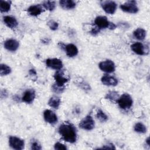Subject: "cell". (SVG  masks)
Instances as JSON below:
<instances>
[{
    "label": "cell",
    "instance_id": "cell-27",
    "mask_svg": "<svg viewBox=\"0 0 150 150\" xmlns=\"http://www.w3.org/2000/svg\"><path fill=\"white\" fill-rule=\"evenodd\" d=\"M96 117L101 122H105L108 120V117L101 110H98Z\"/></svg>",
    "mask_w": 150,
    "mask_h": 150
},
{
    "label": "cell",
    "instance_id": "cell-32",
    "mask_svg": "<svg viewBox=\"0 0 150 150\" xmlns=\"http://www.w3.org/2000/svg\"><path fill=\"white\" fill-rule=\"evenodd\" d=\"M146 142H147L148 145H149V138H147V139L146 140Z\"/></svg>",
    "mask_w": 150,
    "mask_h": 150
},
{
    "label": "cell",
    "instance_id": "cell-12",
    "mask_svg": "<svg viewBox=\"0 0 150 150\" xmlns=\"http://www.w3.org/2000/svg\"><path fill=\"white\" fill-rule=\"evenodd\" d=\"M101 82L103 84L109 86H115L118 84V80L114 77L105 74L101 77Z\"/></svg>",
    "mask_w": 150,
    "mask_h": 150
},
{
    "label": "cell",
    "instance_id": "cell-22",
    "mask_svg": "<svg viewBox=\"0 0 150 150\" xmlns=\"http://www.w3.org/2000/svg\"><path fill=\"white\" fill-rule=\"evenodd\" d=\"M11 1H0V11L2 12H7L11 9Z\"/></svg>",
    "mask_w": 150,
    "mask_h": 150
},
{
    "label": "cell",
    "instance_id": "cell-19",
    "mask_svg": "<svg viewBox=\"0 0 150 150\" xmlns=\"http://www.w3.org/2000/svg\"><path fill=\"white\" fill-rule=\"evenodd\" d=\"M60 6L64 9H71L76 6V2L71 0H62L59 1Z\"/></svg>",
    "mask_w": 150,
    "mask_h": 150
},
{
    "label": "cell",
    "instance_id": "cell-14",
    "mask_svg": "<svg viewBox=\"0 0 150 150\" xmlns=\"http://www.w3.org/2000/svg\"><path fill=\"white\" fill-rule=\"evenodd\" d=\"M19 46V42L15 39H8L4 42V47L9 51L16 50Z\"/></svg>",
    "mask_w": 150,
    "mask_h": 150
},
{
    "label": "cell",
    "instance_id": "cell-1",
    "mask_svg": "<svg viewBox=\"0 0 150 150\" xmlns=\"http://www.w3.org/2000/svg\"><path fill=\"white\" fill-rule=\"evenodd\" d=\"M59 132L62 138L68 142L74 143L77 139L76 129L73 125L68 122L59 126Z\"/></svg>",
    "mask_w": 150,
    "mask_h": 150
},
{
    "label": "cell",
    "instance_id": "cell-29",
    "mask_svg": "<svg viewBox=\"0 0 150 150\" xmlns=\"http://www.w3.org/2000/svg\"><path fill=\"white\" fill-rule=\"evenodd\" d=\"M47 25L49 26V27L50 28V29L52 30H55L57 29L59 25L58 23L54 21L53 20H50L48 22H47Z\"/></svg>",
    "mask_w": 150,
    "mask_h": 150
},
{
    "label": "cell",
    "instance_id": "cell-10",
    "mask_svg": "<svg viewBox=\"0 0 150 150\" xmlns=\"http://www.w3.org/2000/svg\"><path fill=\"white\" fill-rule=\"evenodd\" d=\"M64 73L63 70H57L54 75V79L56 81V84L60 86H64V84L68 81V79L64 76Z\"/></svg>",
    "mask_w": 150,
    "mask_h": 150
},
{
    "label": "cell",
    "instance_id": "cell-17",
    "mask_svg": "<svg viewBox=\"0 0 150 150\" xmlns=\"http://www.w3.org/2000/svg\"><path fill=\"white\" fill-rule=\"evenodd\" d=\"M66 54L69 57H72L76 56L78 53V49L77 47L73 44H68L64 47Z\"/></svg>",
    "mask_w": 150,
    "mask_h": 150
},
{
    "label": "cell",
    "instance_id": "cell-20",
    "mask_svg": "<svg viewBox=\"0 0 150 150\" xmlns=\"http://www.w3.org/2000/svg\"><path fill=\"white\" fill-rule=\"evenodd\" d=\"M60 102L61 101L59 97L56 96H53L49 99L48 101V104L50 107L55 109H57L60 104Z\"/></svg>",
    "mask_w": 150,
    "mask_h": 150
},
{
    "label": "cell",
    "instance_id": "cell-30",
    "mask_svg": "<svg viewBox=\"0 0 150 150\" xmlns=\"http://www.w3.org/2000/svg\"><path fill=\"white\" fill-rule=\"evenodd\" d=\"M31 148L35 150H39L42 149V147L38 141H32L31 143Z\"/></svg>",
    "mask_w": 150,
    "mask_h": 150
},
{
    "label": "cell",
    "instance_id": "cell-21",
    "mask_svg": "<svg viewBox=\"0 0 150 150\" xmlns=\"http://www.w3.org/2000/svg\"><path fill=\"white\" fill-rule=\"evenodd\" d=\"M134 36L137 39L142 40L145 39L146 36V31L142 28H138L135 29L133 32Z\"/></svg>",
    "mask_w": 150,
    "mask_h": 150
},
{
    "label": "cell",
    "instance_id": "cell-28",
    "mask_svg": "<svg viewBox=\"0 0 150 150\" xmlns=\"http://www.w3.org/2000/svg\"><path fill=\"white\" fill-rule=\"evenodd\" d=\"M52 90L54 92V93H62L64 89H65V87L64 86H59L57 84H56V83L53 84L52 87Z\"/></svg>",
    "mask_w": 150,
    "mask_h": 150
},
{
    "label": "cell",
    "instance_id": "cell-31",
    "mask_svg": "<svg viewBox=\"0 0 150 150\" xmlns=\"http://www.w3.org/2000/svg\"><path fill=\"white\" fill-rule=\"evenodd\" d=\"M54 149H60H60H66L67 147L64 145H63L60 142H56L54 144Z\"/></svg>",
    "mask_w": 150,
    "mask_h": 150
},
{
    "label": "cell",
    "instance_id": "cell-26",
    "mask_svg": "<svg viewBox=\"0 0 150 150\" xmlns=\"http://www.w3.org/2000/svg\"><path fill=\"white\" fill-rule=\"evenodd\" d=\"M105 98L107 99H109L112 101H117V100L119 98V96L118 94V93L116 91H111L108 92Z\"/></svg>",
    "mask_w": 150,
    "mask_h": 150
},
{
    "label": "cell",
    "instance_id": "cell-18",
    "mask_svg": "<svg viewBox=\"0 0 150 150\" xmlns=\"http://www.w3.org/2000/svg\"><path fill=\"white\" fill-rule=\"evenodd\" d=\"M4 22L5 24L9 28L13 29L18 26L16 19L11 16H5L4 17Z\"/></svg>",
    "mask_w": 150,
    "mask_h": 150
},
{
    "label": "cell",
    "instance_id": "cell-24",
    "mask_svg": "<svg viewBox=\"0 0 150 150\" xmlns=\"http://www.w3.org/2000/svg\"><path fill=\"white\" fill-rule=\"evenodd\" d=\"M134 130L135 132L138 133H145L146 131V127L141 122H138L135 124L134 126Z\"/></svg>",
    "mask_w": 150,
    "mask_h": 150
},
{
    "label": "cell",
    "instance_id": "cell-25",
    "mask_svg": "<svg viewBox=\"0 0 150 150\" xmlns=\"http://www.w3.org/2000/svg\"><path fill=\"white\" fill-rule=\"evenodd\" d=\"M11 72V69L5 64L0 65V74L1 76H5L9 74Z\"/></svg>",
    "mask_w": 150,
    "mask_h": 150
},
{
    "label": "cell",
    "instance_id": "cell-16",
    "mask_svg": "<svg viewBox=\"0 0 150 150\" xmlns=\"http://www.w3.org/2000/svg\"><path fill=\"white\" fill-rule=\"evenodd\" d=\"M131 48L133 52L139 55L145 54L144 46L140 42H136L131 46Z\"/></svg>",
    "mask_w": 150,
    "mask_h": 150
},
{
    "label": "cell",
    "instance_id": "cell-15",
    "mask_svg": "<svg viewBox=\"0 0 150 150\" xmlns=\"http://www.w3.org/2000/svg\"><path fill=\"white\" fill-rule=\"evenodd\" d=\"M44 11L43 7L41 5L38 4V5H31L29 7L28 9V13L34 16H36L39 15H40L41 13H42Z\"/></svg>",
    "mask_w": 150,
    "mask_h": 150
},
{
    "label": "cell",
    "instance_id": "cell-6",
    "mask_svg": "<svg viewBox=\"0 0 150 150\" xmlns=\"http://www.w3.org/2000/svg\"><path fill=\"white\" fill-rule=\"evenodd\" d=\"M9 144L11 148L17 150L23 149L25 146L23 140L14 136H11L9 138Z\"/></svg>",
    "mask_w": 150,
    "mask_h": 150
},
{
    "label": "cell",
    "instance_id": "cell-3",
    "mask_svg": "<svg viewBox=\"0 0 150 150\" xmlns=\"http://www.w3.org/2000/svg\"><path fill=\"white\" fill-rule=\"evenodd\" d=\"M122 11L130 13H136L138 11L137 2L135 1H129L120 5Z\"/></svg>",
    "mask_w": 150,
    "mask_h": 150
},
{
    "label": "cell",
    "instance_id": "cell-23",
    "mask_svg": "<svg viewBox=\"0 0 150 150\" xmlns=\"http://www.w3.org/2000/svg\"><path fill=\"white\" fill-rule=\"evenodd\" d=\"M43 7L48 10V11H53L56 6V4L54 1H44L42 4Z\"/></svg>",
    "mask_w": 150,
    "mask_h": 150
},
{
    "label": "cell",
    "instance_id": "cell-2",
    "mask_svg": "<svg viewBox=\"0 0 150 150\" xmlns=\"http://www.w3.org/2000/svg\"><path fill=\"white\" fill-rule=\"evenodd\" d=\"M119 107L123 110L129 109L132 105L133 101L132 97L129 94L127 93L123 94L122 96L119 97L117 101Z\"/></svg>",
    "mask_w": 150,
    "mask_h": 150
},
{
    "label": "cell",
    "instance_id": "cell-7",
    "mask_svg": "<svg viewBox=\"0 0 150 150\" xmlns=\"http://www.w3.org/2000/svg\"><path fill=\"white\" fill-rule=\"evenodd\" d=\"M98 66L101 70L107 73H112L114 71L115 69L114 63L110 60L101 62Z\"/></svg>",
    "mask_w": 150,
    "mask_h": 150
},
{
    "label": "cell",
    "instance_id": "cell-8",
    "mask_svg": "<svg viewBox=\"0 0 150 150\" xmlns=\"http://www.w3.org/2000/svg\"><path fill=\"white\" fill-rule=\"evenodd\" d=\"M46 66L54 70H60L63 67V63L61 60L57 58L48 59L46 60Z\"/></svg>",
    "mask_w": 150,
    "mask_h": 150
},
{
    "label": "cell",
    "instance_id": "cell-4",
    "mask_svg": "<svg viewBox=\"0 0 150 150\" xmlns=\"http://www.w3.org/2000/svg\"><path fill=\"white\" fill-rule=\"evenodd\" d=\"M94 121L90 115H87L79 123V127L85 130H91L94 127Z\"/></svg>",
    "mask_w": 150,
    "mask_h": 150
},
{
    "label": "cell",
    "instance_id": "cell-13",
    "mask_svg": "<svg viewBox=\"0 0 150 150\" xmlns=\"http://www.w3.org/2000/svg\"><path fill=\"white\" fill-rule=\"evenodd\" d=\"M35 97V91L32 89L27 90L23 94V96L22 98V101L30 104L32 103Z\"/></svg>",
    "mask_w": 150,
    "mask_h": 150
},
{
    "label": "cell",
    "instance_id": "cell-5",
    "mask_svg": "<svg viewBox=\"0 0 150 150\" xmlns=\"http://www.w3.org/2000/svg\"><path fill=\"white\" fill-rule=\"evenodd\" d=\"M103 10L108 14H113L117 9V4L112 1H103L101 2Z\"/></svg>",
    "mask_w": 150,
    "mask_h": 150
},
{
    "label": "cell",
    "instance_id": "cell-9",
    "mask_svg": "<svg viewBox=\"0 0 150 150\" xmlns=\"http://www.w3.org/2000/svg\"><path fill=\"white\" fill-rule=\"evenodd\" d=\"M95 24L98 29H105L110 27L111 22L108 21L106 16H97L94 21Z\"/></svg>",
    "mask_w": 150,
    "mask_h": 150
},
{
    "label": "cell",
    "instance_id": "cell-11",
    "mask_svg": "<svg viewBox=\"0 0 150 150\" xmlns=\"http://www.w3.org/2000/svg\"><path fill=\"white\" fill-rule=\"evenodd\" d=\"M43 117L45 121L50 124H54L57 122V115L53 111L50 110H46L44 111Z\"/></svg>",
    "mask_w": 150,
    "mask_h": 150
}]
</instances>
